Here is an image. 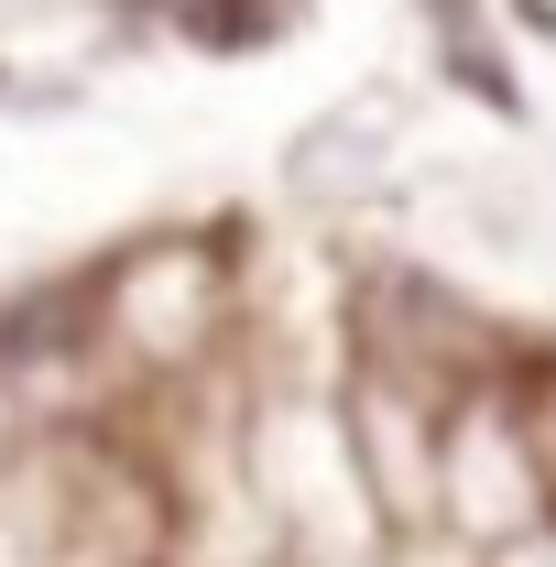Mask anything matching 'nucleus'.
Here are the masks:
<instances>
[{"mask_svg":"<svg viewBox=\"0 0 556 567\" xmlns=\"http://www.w3.org/2000/svg\"><path fill=\"white\" fill-rule=\"evenodd\" d=\"M436 44H447V66L470 76V99H491V110H513V66H502V44H491L481 0H436Z\"/></svg>","mask_w":556,"mask_h":567,"instance_id":"obj_5","label":"nucleus"},{"mask_svg":"<svg viewBox=\"0 0 556 567\" xmlns=\"http://www.w3.org/2000/svg\"><path fill=\"white\" fill-rule=\"evenodd\" d=\"M502 415H513L524 458H535V481H546V513H556V360H524V371H502Z\"/></svg>","mask_w":556,"mask_h":567,"instance_id":"obj_4","label":"nucleus"},{"mask_svg":"<svg viewBox=\"0 0 556 567\" xmlns=\"http://www.w3.org/2000/svg\"><path fill=\"white\" fill-rule=\"evenodd\" d=\"M229 317H240V284H229V251L218 240H132L110 274L87 284V350L142 371V382H186L229 350Z\"/></svg>","mask_w":556,"mask_h":567,"instance_id":"obj_1","label":"nucleus"},{"mask_svg":"<svg viewBox=\"0 0 556 567\" xmlns=\"http://www.w3.org/2000/svg\"><path fill=\"white\" fill-rule=\"evenodd\" d=\"M339 458H349V492L360 513L404 546H436L447 535V404H425L382 371H349L339 393Z\"/></svg>","mask_w":556,"mask_h":567,"instance_id":"obj_2","label":"nucleus"},{"mask_svg":"<svg viewBox=\"0 0 556 567\" xmlns=\"http://www.w3.org/2000/svg\"><path fill=\"white\" fill-rule=\"evenodd\" d=\"M382 142H393V110H382V99H339L328 121H306V132L284 142V197H306V208H349V197H371Z\"/></svg>","mask_w":556,"mask_h":567,"instance_id":"obj_3","label":"nucleus"}]
</instances>
